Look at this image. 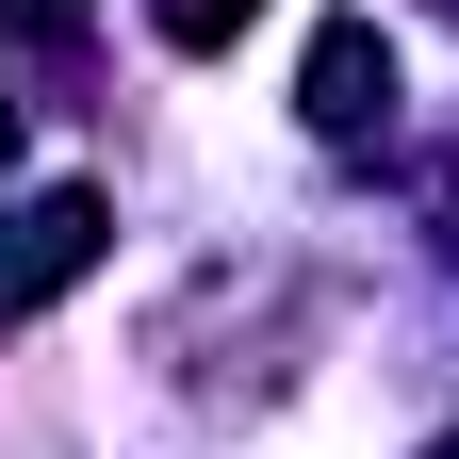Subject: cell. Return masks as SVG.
Returning <instances> with one entry per match:
<instances>
[{"instance_id":"5b68a950","label":"cell","mask_w":459,"mask_h":459,"mask_svg":"<svg viewBox=\"0 0 459 459\" xmlns=\"http://www.w3.org/2000/svg\"><path fill=\"white\" fill-rule=\"evenodd\" d=\"M0 164H17V82H0Z\"/></svg>"},{"instance_id":"7a4b0ae2","label":"cell","mask_w":459,"mask_h":459,"mask_svg":"<svg viewBox=\"0 0 459 459\" xmlns=\"http://www.w3.org/2000/svg\"><path fill=\"white\" fill-rule=\"evenodd\" d=\"M296 115H312L328 148L394 132V33H377V17H328V33H312V66H296Z\"/></svg>"},{"instance_id":"52a82bcc","label":"cell","mask_w":459,"mask_h":459,"mask_svg":"<svg viewBox=\"0 0 459 459\" xmlns=\"http://www.w3.org/2000/svg\"><path fill=\"white\" fill-rule=\"evenodd\" d=\"M427 459H459V443H427Z\"/></svg>"},{"instance_id":"6da1fadb","label":"cell","mask_w":459,"mask_h":459,"mask_svg":"<svg viewBox=\"0 0 459 459\" xmlns=\"http://www.w3.org/2000/svg\"><path fill=\"white\" fill-rule=\"evenodd\" d=\"M115 247V197H33V213H0V328H17V312H49V296H66V279Z\"/></svg>"},{"instance_id":"277c9868","label":"cell","mask_w":459,"mask_h":459,"mask_svg":"<svg viewBox=\"0 0 459 459\" xmlns=\"http://www.w3.org/2000/svg\"><path fill=\"white\" fill-rule=\"evenodd\" d=\"M0 33H33V49H66V33H82V0H0Z\"/></svg>"},{"instance_id":"8992f818","label":"cell","mask_w":459,"mask_h":459,"mask_svg":"<svg viewBox=\"0 0 459 459\" xmlns=\"http://www.w3.org/2000/svg\"><path fill=\"white\" fill-rule=\"evenodd\" d=\"M427 17H459V0H427Z\"/></svg>"},{"instance_id":"3957f363","label":"cell","mask_w":459,"mask_h":459,"mask_svg":"<svg viewBox=\"0 0 459 459\" xmlns=\"http://www.w3.org/2000/svg\"><path fill=\"white\" fill-rule=\"evenodd\" d=\"M148 17H164V49H230V33L263 17V0H148Z\"/></svg>"}]
</instances>
